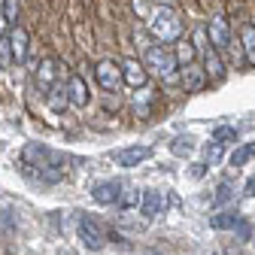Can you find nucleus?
<instances>
[{
  "mask_svg": "<svg viewBox=\"0 0 255 255\" xmlns=\"http://www.w3.org/2000/svg\"><path fill=\"white\" fill-rule=\"evenodd\" d=\"M140 210L146 219H155V216H161L167 210V191H158V188H149L146 195L140 198Z\"/></svg>",
  "mask_w": 255,
  "mask_h": 255,
  "instance_id": "10",
  "label": "nucleus"
},
{
  "mask_svg": "<svg viewBox=\"0 0 255 255\" xmlns=\"http://www.w3.org/2000/svg\"><path fill=\"white\" fill-rule=\"evenodd\" d=\"M146 70H155L161 79H170L173 70H176V58H173V49L167 46H149L146 49V61H143Z\"/></svg>",
  "mask_w": 255,
  "mask_h": 255,
  "instance_id": "3",
  "label": "nucleus"
},
{
  "mask_svg": "<svg viewBox=\"0 0 255 255\" xmlns=\"http://www.w3.org/2000/svg\"><path fill=\"white\" fill-rule=\"evenodd\" d=\"M204 34H207V40H210V46L216 52L231 49V27H228V18L225 15H213L207 21V27H204Z\"/></svg>",
  "mask_w": 255,
  "mask_h": 255,
  "instance_id": "5",
  "label": "nucleus"
},
{
  "mask_svg": "<svg viewBox=\"0 0 255 255\" xmlns=\"http://www.w3.org/2000/svg\"><path fill=\"white\" fill-rule=\"evenodd\" d=\"M64 94H67V104L70 107H88V98H91V91L85 85V79L79 73H70L67 79H64Z\"/></svg>",
  "mask_w": 255,
  "mask_h": 255,
  "instance_id": "6",
  "label": "nucleus"
},
{
  "mask_svg": "<svg viewBox=\"0 0 255 255\" xmlns=\"http://www.w3.org/2000/svg\"><path fill=\"white\" fill-rule=\"evenodd\" d=\"M76 234H79V240H82L91 252H101V249L107 246V234H104V228H101L91 216H79V222H76Z\"/></svg>",
  "mask_w": 255,
  "mask_h": 255,
  "instance_id": "4",
  "label": "nucleus"
},
{
  "mask_svg": "<svg viewBox=\"0 0 255 255\" xmlns=\"http://www.w3.org/2000/svg\"><path fill=\"white\" fill-rule=\"evenodd\" d=\"M234 198V188H231V182H219V188H216V198H213V204L219 207V204H225V201H231Z\"/></svg>",
  "mask_w": 255,
  "mask_h": 255,
  "instance_id": "23",
  "label": "nucleus"
},
{
  "mask_svg": "<svg viewBox=\"0 0 255 255\" xmlns=\"http://www.w3.org/2000/svg\"><path fill=\"white\" fill-rule=\"evenodd\" d=\"M70 73H67V67L55 58V55H46V58H40V64H37V70H34V82H37V88L43 91V94H49V91H55L58 88V82L61 79H67Z\"/></svg>",
  "mask_w": 255,
  "mask_h": 255,
  "instance_id": "2",
  "label": "nucleus"
},
{
  "mask_svg": "<svg viewBox=\"0 0 255 255\" xmlns=\"http://www.w3.org/2000/svg\"><path fill=\"white\" fill-rule=\"evenodd\" d=\"M146 79H149V73H146V67H143V61L131 58V61H125V64H122V82H125V85L143 88Z\"/></svg>",
  "mask_w": 255,
  "mask_h": 255,
  "instance_id": "11",
  "label": "nucleus"
},
{
  "mask_svg": "<svg viewBox=\"0 0 255 255\" xmlns=\"http://www.w3.org/2000/svg\"><path fill=\"white\" fill-rule=\"evenodd\" d=\"M94 79H98V85L104 88V91H116L119 85H122V64H116V61H101L98 67H94Z\"/></svg>",
  "mask_w": 255,
  "mask_h": 255,
  "instance_id": "8",
  "label": "nucleus"
},
{
  "mask_svg": "<svg viewBox=\"0 0 255 255\" xmlns=\"http://www.w3.org/2000/svg\"><path fill=\"white\" fill-rule=\"evenodd\" d=\"M0 61H3V64H12V55H9V43H6V37H0Z\"/></svg>",
  "mask_w": 255,
  "mask_h": 255,
  "instance_id": "25",
  "label": "nucleus"
},
{
  "mask_svg": "<svg viewBox=\"0 0 255 255\" xmlns=\"http://www.w3.org/2000/svg\"><path fill=\"white\" fill-rule=\"evenodd\" d=\"M125 182L122 179H104V182H98L91 188V198L98 201V204H104V207H110V204H119L122 201V195H125Z\"/></svg>",
  "mask_w": 255,
  "mask_h": 255,
  "instance_id": "9",
  "label": "nucleus"
},
{
  "mask_svg": "<svg viewBox=\"0 0 255 255\" xmlns=\"http://www.w3.org/2000/svg\"><path fill=\"white\" fill-rule=\"evenodd\" d=\"M207 173V164H191V176H195V179H201Z\"/></svg>",
  "mask_w": 255,
  "mask_h": 255,
  "instance_id": "27",
  "label": "nucleus"
},
{
  "mask_svg": "<svg viewBox=\"0 0 255 255\" xmlns=\"http://www.w3.org/2000/svg\"><path fill=\"white\" fill-rule=\"evenodd\" d=\"M3 3H6V0H0V12H3Z\"/></svg>",
  "mask_w": 255,
  "mask_h": 255,
  "instance_id": "29",
  "label": "nucleus"
},
{
  "mask_svg": "<svg viewBox=\"0 0 255 255\" xmlns=\"http://www.w3.org/2000/svg\"><path fill=\"white\" fill-rule=\"evenodd\" d=\"M240 219H243V216L234 213V210H222V213H216V216L210 219V225H213L216 231H234Z\"/></svg>",
  "mask_w": 255,
  "mask_h": 255,
  "instance_id": "16",
  "label": "nucleus"
},
{
  "mask_svg": "<svg viewBox=\"0 0 255 255\" xmlns=\"http://www.w3.org/2000/svg\"><path fill=\"white\" fill-rule=\"evenodd\" d=\"M0 15H3V21L12 27L15 18H18V0H6V3H3V12H0Z\"/></svg>",
  "mask_w": 255,
  "mask_h": 255,
  "instance_id": "24",
  "label": "nucleus"
},
{
  "mask_svg": "<svg viewBox=\"0 0 255 255\" xmlns=\"http://www.w3.org/2000/svg\"><path fill=\"white\" fill-rule=\"evenodd\" d=\"M204 76L207 79H213V82H222L225 79V64H222V58H219V52L216 49H210L207 46V52H204Z\"/></svg>",
  "mask_w": 255,
  "mask_h": 255,
  "instance_id": "13",
  "label": "nucleus"
},
{
  "mask_svg": "<svg viewBox=\"0 0 255 255\" xmlns=\"http://www.w3.org/2000/svg\"><path fill=\"white\" fill-rule=\"evenodd\" d=\"M149 30H152V37L158 40V46H167V43L182 40V21H179V15L170 6H161V9L152 12Z\"/></svg>",
  "mask_w": 255,
  "mask_h": 255,
  "instance_id": "1",
  "label": "nucleus"
},
{
  "mask_svg": "<svg viewBox=\"0 0 255 255\" xmlns=\"http://www.w3.org/2000/svg\"><path fill=\"white\" fill-rule=\"evenodd\" d=\"M240 43H243V52H246V64L255 67V24H243Z\"/></svg>",
  "mask_w": 255,
  "mask_h": 255,
  "instance_id": "17",
  "label": "nucleus"
},
{
  "mask_svg": "<svg viewBox=\"0 0 255 255\" xmlns=\"http://www.w3.org/2000/svg\"><path fill=\"white\" fill-rule=\"evenodd\" d=\"M246 195H249V198H255V179H249V182H246Z\"/></svg>",
  "mask_w": 255,
  "mask_h": 255,
  "instance_id": "28",
  "label": "nucleus"
},
{
  "mask_svg": "<svg viewBox=\"0 0 255 255\" xmlns=\"http://www.w3.org/2000/svg\"><path fill=\"white\" fill-rule=\"evenodd\" d=\"M6 43H9L12 64H24V58H27V46H30V34H27L21 24H12V27L6 30Z\"/></svg>",
  "mask_w": 255,
  "mask_h": 255,
  "instance_id": "7",
  "label": "nucleus"
},
{
  "mask_svg": "<svg viewBox=\"0 0 255 255\" xmlns=\"http://www.w3.org/2000/svg\"><path fill=\"white\" fill-rule=\"evenodd\" d=\"M234 231H237V237H240V240H249V234H252V228H249V222H243V219L237 222V228H234Z\"/></svg>",
  "mask_w": 255,
  "mask_h": 255,
  "instance_id": "26",
  "label": "nucleus"
},
{
  "mask_svg": "<svg viewBox=\"0 0 255 255\" xmlns=\"http://www.w3.org/2000/svg\"><path fill=\"white\" fill-rule=\"evenodd\" d=\"M182 85H185V91H204L207 76H204V70L198 67V64H188V67H182Z\"/></svg>",
  "mask_w": 255,
  "mask_h": 255,
  "instance_id": "14",
  "label": "nucleus"
},
{
  "mask_svg": "<svg viewBox=\"0 0 255 255\" xmlns=\"http://www.w3.org/2000/svg\"><path fill=\"white\" fill-rule=\"evenodd\" d=\"M195 43L191 40H176L173 43V58H176V67H188V64H195Z\"/></svg>",
  "mask_w": 255,
  "mask_h": 255,
  "instance_id": "15",
  "label": "nucleus"
},
{
  "mask_svg": "<svg viewBox=\"0 0 255 255\" xmlns=\"http://www.w3.org/2000/svg\"><path fill=\"white\" fill-rule=\"evenodd\" d=\"M213 143H219V146L237 143V128H231V125H219L216 131H213Z\"/></svg>",
  "mask_w": 255,
  "mask_h": 255,
  "instance_id": "20",
  "label": "nucleus"
},
{
  "mask_svg": "<svg viewBox=\"0 0 255 255\" xmlns=\"http://www.w3.org/2000/svg\"><path fill=\"white\" fill-rule=\"evenodd\" d=\"M222 155H225V146H219V143H207V146H204L207 164H219V161H222Z\"/></svg>",
  "mask_w": 255,
  "mask_h": 255,
  "instance_id": "21",
  "label": "nucleus"
},
{
  "mask_svg": "<svg viewBox=\"0 0 255 255\" xmlns=\"http://www.w3.org/2000/svg\"><path fill=\"white\" fill-rule=\"evenodd\" d=\"M255 158V143H243V146H237L234 152H231V167H243V164H249Z\"/></svg>",
  "mask_w": 255,
  "mask_h": 255,
  "instance_id": "18",
  "label": "nucleus"
},
{
  "mask_svg": "<svg viewBox=\"0 0 255 255\" xmlns=\"http://www.w3.org/2000/svg\"><path fill=\"white\" fill-rule=\"evenodd\" d=\"M191 149H195V143H191L188 137H173V143H170V152H173V155H179V158H182V155H188Z\"/></svg>",
  "mask_w": 255,
  "mask_h": 255,
  "instance_id": "22",
  "label": "nucleus"
},
{
  "mask_svg": "<svg viewBox=\"0 0 255 255\" xmlns=\"http://www.w3.org/2000/svg\"><path fill=\"white\" fill-rule=\"evenodd\" d=\"M46 104H49V110H52V113H58V116L70 107V104H67V94H64V88L49 91V94H46Z\"/></svg>",
  "mask_w": 255,
  "mask_h": 255,
  "instance_id": "19",
  "label": "nucleus"
},
{
  "mask_svg": "<svg viewBox=\"0 0 255 255\" xmlns=\"http://www.w3.org/2000/svg\"><path fill=\"white\" fill-rule=\"evenodd\" d=\"M146 158H152V146H128V149L116 152V164L119 167H137Z\"/></svg>",
  "mask_w": 255,
  "mask_h": 255,
  "instance_id": "12",
  "label": "nucleus"
}]
</instances>
